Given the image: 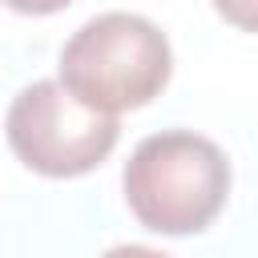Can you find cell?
<instances>
[{
  "label": "cell",
  "mask_w": 258,
  "mask_h": 258,
  "mask_svg": "<svg viewBox=\"0 0 258 258\" xmlns=\"http://www.w3.org/2000/svg\"><path fill=\"white\" fill-rule=\"evenodd\" d=\"M129 214L165 238L202 234L230 198L226 153L194 129H161L137 141L121 173Z\"/></svg>",
  "instance_id": "1"
},
{
  "label": "cell",
  "mask_w": 258,
  "mask_h": 258,
  "mask_svg": "<svg viewBox=\"0 0 258 258\" xmlns=\"http://www.w3.org/2000/svg\"><path fill=\"white\" fill-rule=\"evenodd\" d=\"M60 81L105 113H129L161 97L173 73L165 32L137 12H101L60 48Z\"/></svg>",
  "instance_id": "2"
},
{
  "label": "cell",
  "mask_w": 258,
  "mask_h": 258,
  "mask_svg": "<svg viewBox=\"0 0 258 258\" xmlns=\"http://www.w3.org/2000/svg\"><path fill=\"white\" fill-rule=\"evenodd\" d=\"M16 161L40 177H81L97 169L117 137V113L81 101L64 81H32L20 89L4 117Z\"/></svg>",
  "instance_id": "3"
},
{
  "label": "cell",
  "mask_w": 258,
  "mask_h": 258,
  "mask_svg": "<svg viewBox=\"0 0 258 258\" xmlns=\"http://www.w3.org/2000/svg\"><path fill=\"white\" fill-rule=\"evenodd\" d=\"M214 12L242 32H258V0H214Z\"/></svg>",
  "instance_id": "4"
},
{
  "label": "cell",
  "mask_w": 258,
  "mask_h": 258,
  "mask_svg": "<svg viewBox=\"0 0 258 258\" xmlns=\"http://www.w3.org/2000/svg\"><path fill=\"white\" fill-rule=\"evenodd\" d=\"M0 4L20 16H52V12H64L73 0H0Z\"/></svg>",
  "instance_id": "5"
}]
</instances>
